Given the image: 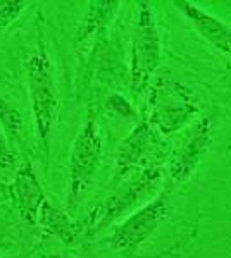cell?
<instances>
[{"instance_id": "6da1fadb", "label": "cell", "mask_w": 231, "mask_h": 258, "mask_svg": "<svg viewBox=\"0 0 231 258\" xmlns=\"http://www.w3.org/2000/svg\"><path fill=\"white\" fill-rule=\"evenodd\" d=\"M199 114V103L188 86L161 76L152 80L147 97V122L157 135H173Z\"/></svg>"}, {"instance_id": "7a4b0ae2", "label": "cell", "mask_w": 231, "mask_h": 258, "mask_svg": "<svg viewBox=\"0 0 231 258\" xmlns=\"http://www.w3.org/2000/svg\"><path fill=\"white\" fill-rule=\"evenodd\" d=\"M28 91L38 141L47 147L59 112V91L54 76V66L45 47H40L26 62Z\"/></svg>"}, {"instance_id": "3957f363", "label": "cell", "mask_w": 231, "mask_h": 258, "mask_svg": "<svg viewBox=\"0 0 231 258\" xmlns=\"http://www.w3.org/2000/svg\"><path fill=\"white\" fill-rule=\"evenodd\" d=\"M161 33L150 2H140L136 7L131 38V68L129 80L135 93L150 86L161 62Z\"/></svg>"}, {"instance_id": "277c9868", "label": "cell", "mask_w": 231, "mask_h": 258, "mask_svg": "<svg viewBox=\"0 0 231 258\" xmlns=\"http://www.w3.org/2000/svg\"><path fill=\"white\" fill-rule=\"evenodd\" d=\"M102 160V133L99 120L90 115L74 138L68 167V205L78 207L94 184Z\"/></svg>"}, {"instance_id": "5b68a950", "label": "cell", "mask_w": 231, "mask_h": 258, "mask_svg": "<svg viewBox=\"0 0 231 258\" xmlns=\"http://www.w3.org/2000/svg\"><path fill=\"white\" fill-rule=\"evenodd\" d=\"M162 179V165H154L142 172L135 174L124 182L123 186H119L114 193L100 202L94 210L90 212V215L86 217V229L88 232L95 234V232L106 229L109 224H112L117 220L123 214L128 210H131L133 207L140 205L142 200L150 197L157 184Z\"/></svg>"}, {"instance_id": "8992f818", "label": "cell", "mask_w": 231, "mask_h": 258, "mask_svg": "<svg viewBox=\"0 0 231 258\" xmlns=\"http://www.w3.org/2000/svg\"><path fill=\"white\" fill-rule=\"evenodd\" d=\"M161 135L144 120L121 141L116 153V181H126L142 170L161 165L164 147Z\"/></svg>"}, {"instance_id": "52a82bcc", "label": "cell", "mask_w": 231, "mask_h": 258, "mask_svg": "<svg viewBox=\"0 0 231 258\" xmlns=\"http://www.w3.org/2000/svg\"><path fill=\"white\" fill-rule=\"evenodd\" d=\"M167 215H169V203L166 195L161 193L140 207L135 214L129 215L123 224H119L106 239V244L117 251L140 248L157 231L162 220L167 219Z\"/></svg>"}, {"instance_id": "ba28073f", "label": "cell", "mask_w": 231, "mask_h": 258, "mask_svg": "<svg viewBox=\"0 0 231 258\" xmlns=\"http://www.w3.org/2000/svg\"><path fill=\"white\" fill-rule=\"evenodd\" d=\"M212 145V119L202 117L199 122L188 131L187 138L183 140L181 147L174 152L169 162L167 174L169 181L174 186L187 182L197 172L200 162L209 153Z\"/></svg>"}, {"instance_id": "9c48e42d", "label": "cell", "mask_w": 231, "mask_h": 258, "mask_svg": "<svg viewBox=\"0 0 231 258\" xmlns=\"http://www.w3.org/2000/svg\"><path fill=\"white\" fill-rule=\"evenodd\" d=\"M11 197L21 217L36 226L40 209L47 198L29 162H23L16 170L14 181L11 184Z\"/></svg>"}, {"instance_id": "30bf717a", "label": "cell", "mask_w": 231, "mask_h": 258, "mask_svg": "<svg viewBox=\"0 0 231 258\" xmlns=\"http://www.w3.org/2000/svg\"><path fill=\"white\" fill-rule=\"evenodd\" d=\"M178 9L188 23L195 28V31L200 36L209 41L214 48H217L222 53L231 55V26L224 21L212 16L211 12L204 11L200 6L193 2H174Z\"/></svg>"}, {"instance_id": "8fae6325", "label": "cell", "mask_w": 231, "mask_h": 258, "mask_svg": "<svg viewBox=\"0 0 231 258\" xmlns=\"http://www.w3.org/2000/svg\"><path fill=\"white\" fill-rule=\"evenodd\" d=\"M36 224L45 232L59 238L64 244H73L79 238L83 229H85L83 224L76 222L69 214H66L61 209L54 207L49 200H45L43 205H41Z\"/></svg>"}, {"instance_id": "7c38bea8", "label": "cell", "mask_w": 231, "mask_h": 258, "mask_svg": "<svg viewBox=\"0 0 231 258\" xmlns=\"http://www.w3.org/2000/svg\"><path fill=\"white\" fill-rule=\"evenodd\" d=\"M119 6V2H91L76 30V43H85L99 35L114 19Z\"/></svg>"}, {"instance_id": "4fadbf2b", "label": "cell", "mask_w": 231, "mask_h": 258, "mask_svg": "<svg viewBox=\"0 0 231 258\" xmlns=\"http://www.w3.org/2000/svg\"><path fill=\"white\" fill-rule=\"evenodd\" d=\"M0 124L11 138H16L23 129V119H21L19 112L14 107H11L2 95H0Z\"/></svg>"}, {"instance_id": "5bb4252c", "label": "cell", "mask_w": 231, "mask_h": 258, "mask_svg": "<svg viewBox=\"0 0 231 258\" xmlns=\"http://www.w3.org/2000/svg\"><path fill=\"white\" fill-rule=\"evenodd\" d=\"M106 107L109 112H112L114 115L121 119H126V120H135L136 119V110L133 109L131 103L126 100L123 95L119 93H114L107 98L106 102Z\"/></svg>"}, {"instance_id": "9a60e30c", "label": "cell", "mask_w": 231, "mask_h": 258, "mask_svg": "<svg viewBox=\"0 0 231 258\" xmlns=\"http://www.w3.org/2000/svg\"><path fill=\"white\" fill-rule=\"evenodd\" d=\"M28 2H18V0H0V31L6 30L11 23L19 18Z\"/></svg>"}, {"instance_id": "2e32d148", "label": "cell", "mask_w": 231, "mask_h": 258, "mask_svg": "<svg viewBox=\"0 0 231 258\" xmlns=\"http://www.w3.org/2000/svg\"><path fill=\"white\" fill-rule=\"evenodd\" d=\"M12 162H14V153H12V150L9 147V143H7L4 133H0V165L7 167V165H11Z\"/></svg>"}, {"instance_id": "e0dca14e", "label": "cell", "mask_w": 231, "mask_h": 258, "mask_svg": "<svg viewBox=\"0 0 231 258\" xmlns=\"http://www.w3.org/2000/svg\"><path fill=\"white\" fill-rule=\"evenodd\" d=\"M41 258H73V256H66V255H47V256H41Z\"/></svg>"}]
</instances>
